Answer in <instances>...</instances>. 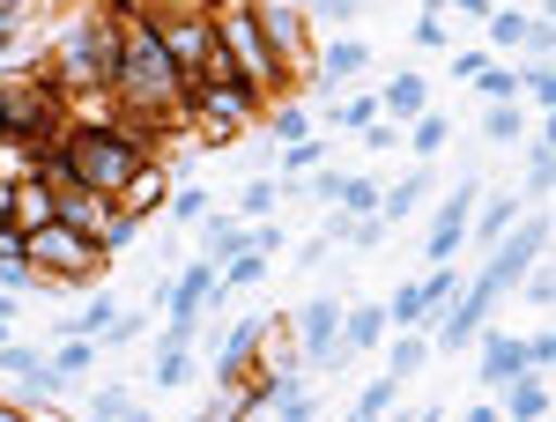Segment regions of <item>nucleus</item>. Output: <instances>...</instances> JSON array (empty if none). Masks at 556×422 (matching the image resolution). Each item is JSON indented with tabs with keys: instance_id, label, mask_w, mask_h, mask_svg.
Returning a JSON list of instances; mask_svg holds the SVG:
<instances>
[{
	"instance_id": "44",
	"label": "nucleus",
	"mask_w": 556,
	"mask_h": 422,
	"mask_svg": "<svg viewBox=\"0 0 556 422\" xmlns=\"http://www.w3.org/2000/svg\"><path fill=\"white\" fill-rule=\"evenodd\" d=\"M482 67H490V52H460V60H453V75H460V82H475Z\"/></svg>"
},
{
	"instance_id": "8",
	"label": "nucleus",
	"mask_w": 556,
	"mask_h": 422,
	"mask_svg": "<svg viewBox=\"0 0 556 422\" xmlns=\"http://www.w3.org/2000/svg\"><path fill=\"white\" fill-rule=\"evenodd\" d=\"M482 201V178H460L453 193H445V208H438V222H430V259H453L460 245H468V208Z\"/></svg>"
},
{
	"instance_id": "33",
	"label": "nucleus",
	"mask_w": 556,
	"mask_h": 422,
	"mask_svg": "<svg viewBox=\"0 0 556 422\" xmlns=\"http://www.w3.org/2000/svg\"><path fill=\"white\" fill-rule=\"evenodd\" d=\"M408 38L424 44V52H445V44H453V30H445V23H438V8H424V15H416V30H408Z\"/></svg>"
},
{
	"instance_id": "27",
	"label": "nucleus",
	"mask_w": 556,
	"mask_h": 422,
	"mask_svg": "<svg viewBox=\"0 0 556 422\" xmlns=\"http://www.w3.org/2000/svg\"><path fill=\"white\" fill-rule=\"evenodd\" d=\"M327 164V141H312V133H298L290 149H282V178H304V170Z\"/></svg>"
},
{
	"instance_id": "15",
	"label": "nucleus",
	"mask_w": 556,
	"mask_h": 422,
	"mask_svg": "<svg viewBox=\"0 0 556 422\" xmlns=\"http://www.w3.org/2000/svg\"><path fill=\"white\" fill-rule=\"evenodd\" d=\"M193 230H201V245H208V259H215V267H223L230 253H245V245H253V222H230V215H215V222L201 215Z\"/></svg>"
},
{
	"instance_id": "23",
	"label": "nucleus",
	"mask_w": 556,
	"mask_h": 422,
	"mask_svg": "<svg viewBox=\"0 0 556 422\" xmlns=\"http://www.w3.org/2000/svg\"><path fill=\"white\" fill-rule=\"evenodd\" d=\"M549 178H556V141L534 133V141H527V186H534V201H549Z\"/></svg>"
},
{
	"instance_id": "45",
	"label": "nucleus",
	"mask_w": 556,
	"mask_h": 422,
	"mask_svg": "<svg viewBox=\"0 0 556 422\" xmlns=\"http://www.w3.org/2000/svg\"><path fill=\"white\" fill-rule=\"evenodd\" d=\"M8 23H15V0H8V8H0V52H8Z\"/></svg>"
},
{
	"instance_id": "41",
	"label": "nucleus",
	"mask_w": 556,
	"mask_h": 422,
	"mask_svg": "<svg viewBox=\"0 0 556 422\" xmlns=\"http://www.w3.org/2000/svg\"><path fill=\"white\" fill-rule=\"evenodd\" d=\"M0 290L23 304V296H30V259H0Z\"/></svg>"
},
{
	"instance_id": "13",
	"label": "nucleus",
	"mask_w": 556,
	"mask_h": 422,
	"mask_svg": "<svg viewBox=\"0 0 556 422\" xmlns=\"http://www.w3.org/2000/svg\"><path fill=\"white\" fill-rule=\"evenodd\" d=\"M424 104H430V82L416 75V67H401V75L379 89V112H393V127H408V119H416Z\"/></svg>"
},
{
	"instance_id": "9",
	"label": "nucleus",
	"mask_w": 556,
	"mask_h": 422,
	"mask_svg": "<svg viewBox=\"0 0 556 422\" xmlns=\"http://www.w3.org/2000/svg\"><path fill=\"white\" fill-rule=\"evenodd\" d=\"M334 327H342V304H334V296H312V304L298 311V348L312 356V363L334 356Z\"/></svg>"
},
{
	"instance_id": "46",
	"label": "nucleus",
	"mask_w": 556,
	"mask_h": 422,
	"mask_svg": "<svg viewBox=\"0 0 556 422\" xmlns=\"http://www.w3.org/2000/svg\"><path fill=\"white\" fill-rule=\"evenodd\" d=\"M0 222H8V186H0Z\"/></svg>"
},
{
	"instance_id": "26",
	"label": "nucleus",
	"mask_w": 556,
	"mask_h": 422,
	"mask_svg": "<svg viewBox=\"0 0 556 422\" xmlns=\"http://www.w3.org/2000/svg\"><path fill=\"white\" fill-rule=\"evenodd\" d=\"M482 141H490V149H513V141H519V97L482 112Z\"/></svg>"
},
{
	"instance_id": "5",
	"label": "nucleus",
	"mask_w": 556,
	"mask_h": 422,
	"mask_svg": "<svg viewBox=\"0 0 556 422\" xmlns=\"http://www.w3.org/2000/svg\"><path fill=\"white\" fill-rule=\"evenodd\" d=\"M178 119H193V133L201 141H238V133L260 119V89H245V82H215V89H186V112Z\"/></svg>"
},
{
	"instance_id": "14",
	"label": "nucleus",
	"mask_w": 556,
	"mask_h": 422,
	"mask_svg": "<svg viewBox=\"0 0 556 422\" xmlns=\"http://www.w3.org/2000/svg\"><path fill=\"white\" fill-rule=\"evenodd\" d=\"M497 415H549V379H542V371H513V393H505V400H497Z\"/></svg>"
},
{
	"instance_id": "19",
	"label": "nucleus",
	"mask_w": 556,
	"mask_h": 422,
	"mask_svg": "<svg viewBox=\"0 0 556 422\" xmlns=\"http://www.w3.org/2000/svg\"><path fill=\"white\" fill-rule=\"evenodd\" d=\"M445 133H453V119L424 104V112L408 119V133H401V149H408V156H438V149H445Z\"/></svg>"
},
{
	"instance_id": "25",
	"label": "nucleus",
	"mask_w": 556,
	"mask_h": 422,
	"mask_svg": "<svg viewBox=\"0 0 556 422\" xmlns=\"http://www.w3.org/2000/svg\"><path fill=\"white\" fill-rule=\"evenodd\" d=\"M334 208H349V215H379V178H334Z\"/></svg>"
},
{
	"instance_id": "43",
	"label": "nucleus",
	"mask_w": 556,
	"mask_h": 422,
	"mask_svg": "<svg viewBox=\"0 0 556 422\" xmlns=\"http://www.w3.org/2000/svg\"><path fill=\"white\" fill-rule=\"evenodd\" d=\"M371 149H401V127H386V119H371V127H356Z\"/></svg>"
},
{
	"instance_id": "24",
	"label": "nucleus",
	"mask_w": 556,
	"mask_h": 422,
	"mask_svg": "<svg viewBox=\"0 0 556 422\" xmlns=\"http://www.w3.org/2000/svg\"><path fill=\"white\" fill-rule=\"evenodd\" d=\"M112 319H119V304H112V296H89V304L75 311V319H67V327H60V334H83V341H97L104 327H112Z\"/></svg>"
},
{
	"instance_id": "4",
	"label": "nucleus",
	"mask_w": 556,
	"mask_h": 422,
	"mask_svg": "<svg viewBox=\"0 0 556 422\" xmlns=\"http://www.w3.org/2000/svg\"><path fill=\"white\" fill-rule=\"evenodd\" d=\"M215 38H223V52H230V67H238V82L245 89H282L290 82V67L275 60V44H267V30H260L253 0H223V15H215Z\"/></svg>"
},
{
	"instance_id": "11",
	"label": "nucleus",
	"mask_w": 556,
	"mask_h": 422,
	"mask_svg": "<svg viewBox=\"0 0 556 422\" xmlns=\"http://www.w3.org/2000/svg\"><path fill=\"white\" fill-rule=\"evenodd\" d=\"M482 385H505L513 371H527V341H513L505 327H482Z\"/></svg>"
},
{
	"instance_id": "17",
	"label": "nucleus",
	"mask_w": 556,
	"mask_h": 422,
	"mask_svg": "<svg viewBox=\"0 0 556 422\" xmlns=\"http://www.w3.org/2000/svg\"><path fill=\"white\" fill-rule=\"evenodd\" d=\"M430 201V170H408L401 186H379V215L386 222H401V215H416Z\"/></svg>"
},
{
	"instance_id": "20",
	"label": "nucleus",
	"mask_w": 556,
	"mask_h": 422,
	"mask_svg": "<svg viewBox=\"0 0 556 422\" xmlns=\"http://www.w3.org/2000/svg\"><path fill=\"white\" fill-rule=\"evenodd\" d=\"M513 215H519V201H513V193H490V201H482V215H468V238L497 245V238L513 230Z\"/></svg>"
},
{
	"instance_id": "34",
	"label": "nucleus",
	"mask_w": 556,
	"mask_h": 422,
	"mask_svg": "<svg viewBox=\"0 0 556 422\" xmlns=\"http://www.w3.org/2000/svg\"><path fill=\"white\" fill-rule=\"evenodd\" d=\"M238 208L253 215V222H267V215H275V186H267L260 170H253V178H245V201H238Z\"/></svg>"
},
{
	"instance_id": "38",
	"label": "nucleus",
	"mask_w": 556,
	"mask_h": 422,
	"mask_svg": "<svg viewBox=\"0 0 556 422\" xmlns=\"http://www.w3.org/2000/svg\"><path fill=\"white\" fill-rule=\"evenodd\" d=\"M267 133H275V141H298L304 133V104H275V112H267Z\"/></svg>"
},
{
	"instance_id": "42",
	"label": "nucleus",
	"mask_w": 556,
	"mask_h": 422,
	"mask_svg": "<svg viewBox=\"0 0 556 422\" xmlns=\"http://www.w3.org/2000/svg\"><path fill=\"white\" fill-rule=\"evenodd\" d=\"M89 415H97V422H127L134 400H127V393H97V400H89Z\"/></svg>"
},
{
	"instance_id": "40",
	"label": "nucleus",
	"mask_w": 556,
	"mask_h": 422,
	"mask_svg": "<svg viewBox=\"0 0 556 422\" xmlns=\"http://www.w3.org/2000/svg\"><path fill=\"white\" fill-rule=\"evenodd\" d=\"M304 15H319V23H356L364 0H304Z\"/></svg>"
},
{
	"instance_id": "32",
	"label": "nucleus",
	"mask_w": 556,
	"mask_h": 422,
	"mask_svg": "<svg viewBox=\"0 0 556 422\" xmlns=\"http://www.w3.org/2000/svg\"><path fill=\"white\" fill-rule=\"evenodd\" d=\"M193 379V348H164V363H156V393L164 385H186Z\"/></svg>"
},
{
	"instance_id": "29",
	"label": "nucleus",
	"mask_w": 556,
	"mask_h": 422,
	"mask_svg": "<svg viewBox=\"0 0 556 422\" xmlns=\"http://www.w3.org/2000/svg\"><path fill=\"white\" fill-rule=\"evenodd\" d=\"M519 97H527L534 112H549V104H556V75H549V60H534V67L519 75Z\"/></svg>"
},
{
	"instance_id": "37",
	"label": "nucleus",
	"mask_w": 556,
	"mask_h": 422,
	"mask_svg": "<svg viewBox=\"0 0 556 422\" xmlns=\"http://www.w3.org/2000/svg\"><path fill=\"white\" fill-rule=\"evenodd\" d=\"M393 393H401V379L364 385V393H356V415H386V408H393Z\"/></svg>"
},
{
	"instance_id": "18",
	"label": "nucleus",
	"mask_w": 556,
	"mask_h": 422,
	"mask_svg": "<svg viewBox=\"0 0 556 422\" xmlns=\"http://www.w3.org/2000/svg\"><path fill=\"white\" fill-rule=\"evenodd\" d=\"M430 356H438V348H430L424 327H401V341H393V363H386V379H401V385H408V379H416V371L430 363Z\"/></svg>"
},
{
	"instance_id": "39",
	"label": "nucleus",
	"mask_w": 556,
	"mask_h": 422,
	"mask_svg": "<svg viewBox=\"0 0 556 422\" xmlns=\"http://www.w3.org/2000/svg\"><path fill=\"white\" fill-rule=\"evenodd\" d=\"M201 215H208V193H201V186H186V193H172V222H186V230H193Z\"/></svg>"
},
{
	"instance_id": "35",
	"label": "nucleus",
	"mask_w": 556,
	"mask_h": 422,
	"mask_svg": "<svg viewBox=\"0 0 556 422\" xmlns=\"http://www.w3.org/2000/svg\"><path fill=\"white\" fill-rule=\"evenodd\" d=\"M379 119V97H342L334 104V127H371Z\"/></svg>"
},
{
	"instance_id": "21",
	"label": "nucleus",
	"mask_w": 556,
	"mask_h": 422,
	"mask_svg": "<svg viewBox=\"0 0 556 422\" xmlns=\"http://www.w3.org/2000/svg\"><path fill=\"white\" fill-rule=\"evenodd\" d=\"M482 23H490V52H519L534 38V15H519V8H490Z\"/></svg>"
},
{
	"instance_id": "16",
	"label": "nucleus",
	"mask_w": 556,
	"mask_h": 422,
	"mask_svg": "<svg viewBox=\"0 0 556 422\" xmlns=\"http://www.w3.org/2000/svg\"><path fill=\"white\" fill-rule=\"evenodd\" d=\"M267 327H275V319H238V327L223 334V356H215V363H223V379H238V371H245V356L267 341Z\"/></svg>"
},
{
	"instance_id": "12",
	"label": "nucleus",
	"mask_w": 556,
	"mask_h": 422,
	"mask_svg": "<svg viewBox=\"0 0 556 422\" xmlns=\"http://www.w3.org/2000/svg\"><path fill=\"white\" fill-rule=\"evenodd\" d=\"M312 67H319L327 82H356V75L371 67V44H364V38H334V44L312 52Z\"/></svg>"
},
{
	"instance_id": "36",
	"label": "nucleus",
	"mask_w": 556,
	"mask_h": 422,
	"mask_svg": "<svg viewBox=\"0 0 556 422\" xmlns=\"http://www.w3.org/2000/svg\"><path fill=\"white\" fill-rule=\"evenodd\" d=\"M549 363H556V334H549V327H534V334H527V371L549 379Z\"/></svg>"
},
{
	"instance_id": "3",
	"label": "nucleus",
	"mask_w": 556,
	"mask_h": 422,
	"mask_svg": "<svg viewBox=\"0 0 556 422\" xmlns=\"http://www.w3.org/2000/svg\"><path fill=\"white\" fill-rule=\"evenodd\" d=\"M112 60H119V8L67 15V30H60V75L75 89H97V82H112Z\"/></svg>"
},
{
	"instance_id": "10",
	"label": "nucleus",
	"mask_w": 556,
	"mask_h": 422,
	"mask_svg": "<svg viewBox=\"0 0 556 422\" xmlns=\"http://www.w3.org/2000/svg\"><path fill=\"white\" fill-rule=\"evenodd\" d=\"M379 341H386V304H356V311H342V334H334V356L327 363H349V356H364Z\"/></svg>"
},
{
	"instance_id": "30",
	"label": "nucleus",
	"mask_w": 556,
	"mask_h": 422,
	"mask_svg": "<svg viewBox=\"0 0 556 422\" xmlns=\"http://www.w3.org/2000/svg\"><path fill=\"white\" fill-rule=\"evenodd\" d=\"M52 363H60V371H67V379H83L89 363H97V341H83V334H67V341H60V356H52Z\"/></svg>"
},
{
	"instance_id": "1",
	"label": "nucleus",
	"mask_w": 556,
	"mask_h": 422,
	"mask_svg": "<svg viewBox=\"0 0 556 422\" xmlns=\"http://www.w3.org/2000/svg\"><path fill=\"white\" fill-rule=\"evenodd\" d=\"M112 8H119V60H112V82L104 89H119V104H127L141 127L149 119H178L186 112V75H178V60L164 52L149 8L141 0H112Z\"/></svg>"
},
{
	"instance_id": "28",
	"label": "nucleus",
	"mask_w": 556,
	"mask_h": 422,
	"mask_svg": "<svg viewBox=\"0 0 556 422\" xmlns=\"http://www.w3.org/2000/svg\"><path fill=\"white\" fill-rule=\"evenodd\" d=\"M475 89H482V104H513V97H519V75H513V67H497V60H490V67L475 75Z\"/></svg>"
},
{
	"instance_id": "7",
	"label": "nucleus",
	"mask_w": 556,
	"mask_h": 422,
	"mask_svg": "<svg viewBox=\"0 0 556 422\" xmlns=\"http://www.w3.org/2000/svg\"><path fill=\"white\" fill-rule=\"evenodd\" d=\"M260 30H267V44H275V60L290 67V75H304L312 67V23H304L298 0H253Z\"/></svg>"
},
{
	"instance_id": "2",
	"label": "nucleus",
	"mask_w": 556,
	"mask_h": 422,
	"mask_svg": "<svg viewBox=\"0 0 556 422\" xmlns=\"http://www.w3.org/2000/svg\"><path fill=\"white\" fill-rule=\"evenodd\" d=\"M60 164H67L75 186L119 201V193L134 186V170L149 164V133L141 127H112V119H75V127L60 133Z\"/></svg>"
},
{
	"instance_id": "31",
	"label": "nucleus",
	"mask_w": 556,
	"mask_h": 422,
	"mask_svg": "<svg viewBox=\"0 0 556 422\" xmlns=\"http://www.w3.org/2000/svg\"><path fill=\"white\" fill-rule=\"evenodd\" d=\"M38 363H45L38 348H23V341H0V371H8V379H30Z\"/></svg>"
},
{
	"instance_id": "22",
	"label": "nucleus",
	"mask_w": 556,
	"mask_h": 422,
	"mask_svg": "<svg viewBox=\"0 0 556 422\" xmlns=\"http://www.w3.org/2000/svg\"><path fill=\"white\" fill-rule=\"evenodd\" d=\"M267 274H275V253H260V245L223 259V290H253V282H267Z\"/></svg>"
},
{
	"instance_id": "6",
	"label": "nucleus",
	"mask_w": 556,
	"mask_h": 422,
	"mask_svg": "<svg viewBox=\"0 0 556 422\" xmlns=\"http://www.w3.org/2000/svg\"><path fill=\"white\" fill-rule=\"evenodd\" d=\"M97 259H104V245H97L89 230H75V222H60V215L30 230V267H45L52 282H83Z\"/></svg>"
}]
</instances>
